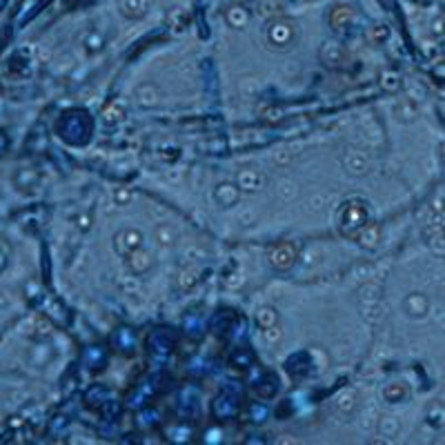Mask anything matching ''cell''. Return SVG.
I'll return each instance as SVG.
<instances>
[{
	"instance_id": "3",
	"label": "cell",
	"mask_w": 445,
	"mask_h": 445,
	"mask_svg": "<svg viewBox=\"0 0 445 445\" xmlns=\"http://www.w3.org/2000/svg\"><path fill=\"white\" fill-rule=\"evenodd\" d=\"M367 222H369V208L363 198H349L339 212V230L345 238L354 240Z\"/></svg>"
},
{
	"instance_id": "28",
	"label": "cell",
	"mask_w": 445,
	"mask_h": 445,
	"mask_svg": "<svg viewBox=\"0 0 445 445\" xmlns=\"http://www.w3.org/2000/svg\"><path fill=\"white\" fill-rule=\"evenodd\" d=\"M387 39V29L385 27H372L369 29V41L372 43H383Z\"/></svg>"
},
{
	"instance_id": "16",
	"label": "cell",
	"mask_w": 445,
	"mask_h": 445,
	"mask_svg": "<svg viewBox=\"0 0 445 445\" xmlns=\"http://www.w3.org/2000/svg\"><path fill=\"white\" fill-rule=\"evenodd\" d=\"M225 21L234 29H243V27L250 25V11L245 7H240V5H234L225 11Z\"/></svg>"
},
{
	"instance_id": "4",
	"label": "cell",
	"mask_w": 445,
	"mask_h": 445,
	"mask_svg": "<svg viewBox=\"0 0 445 445\" xmlns=\"http://www.w3.org/2000/svg\"><path fill=\"white\" fill-rule=\"evenodd\" d=\"M296 258H299V250L292 243V240H281V243H274L267 250V261L274 270L278 272H287L294 267Z\"/></svg>"
},
{
	"instance_id": "27",
	"label": "cell",
	"mask_w": 445,
	"mask_h": 445,
	"mask_svg": "<svg viewBox=\"0 0 445 445\" xmlns=\"http://www.w3.org/2000/svg\"><path fill=\"white\" fill-rule=\"evenodd\" d=\"M379 428H381V432H383L385 436H389V434H394V430H399V423L394 425L392 419L385 416V419H381V425H379Z\"/></svg>"
},
{
	"instance_id": "5",
	"label": "cell",
	"mask_w": 445,
	"mask_h": 445,
	"mask_svg": "<svg viewBox=\"0 0 445 445\" xmlns=\"http://www.w3.org/2000/svg\"><path fill=\"white\" fill-rule=\"evenodd\" d=\"M143 247V234L136 227H127L114 234V250L121 256L132 254L134 250Z\"/></svg>"
},
{
	"instance_id": "8",
	"label": "cell",
	"mask_w": 445,
	"mask_h": 445,
	"mask_svg": "<svg viewBox=\"0 0 445 445\" xmlns=\"http://www.w3.org/2000/svg\"><path fill=\"white\" fill-rule=\"evenodd\" d=\"M236 185L245 192H258L265 188V174L256 167H245L236 174Z\"/></svg>"
},
{
	"instance_id": "9",
	"label": "cell",
	"mask_w": 445,
	"mask_h": 445,
	"mask_svg": "<svg viewBox=\"0 0 445 445\" xmlns=\"http://www.w3.org/2000/svg\"><path fill=\"white\" fill-rule=\"evenodd\" d=\"M214 198H216V203H218L220 208L230 210V208L236 205L238 198H240V188H238L236 183H220V185H216Z\"/></svg>"
},
{
	"instance_id": "6",
	"label": "cell",
	"mask_w": 445,
	"mask_h": 445,
	"mask_svg": "<svg viewBox=\"0 0 445 445\" xmlns=\"http://www.w3.org/2000/svg\"><path fill=\"white\" fill-rule=\"evenodd\" d=\"M125 265H127L129 274L136 276V278H140L143 274H147V272H150V270L154 267V256H152V252H147V250L138 247V250H134L132 254H127V256H125Z\"/></svg>"
},
{
	"instance_id": "1",
	"label": "cell",
	"mask_w": 445,
	"mask_h": 445,
	"mask_svg": "<svg viewBox=\"0 0 445 445\" xmlns=\"http://www.w3.org/2000/svg\"><path fill=\"white\" fill-rule=\"evenodd\" d=\"M56 132L69 145H85L91 134V118L83 109H69L56 123Z\"/></svg>"
},
{
	"instance_id": "13",
	"label": "cell",
	"mask_w": 445,
	"mask_h": 445,
	"mask_svg": "<svg viewBox=\"0 0 445 445\" xmlns=\"http://www.w3.org/2000/svg\"><path fill=\"white\" fill-rule=\"evenodd\" d=\"M343 165H345V170L352 174V176H361L367 172V167H369V160L363 152H357V150H352L345 154L343 158Z\"/></svg>"
},
{
	"instance_id": "11",
	"label": "cell",
	"mask_w": 445,
	"mask_h": 445,
	"mask_svg": "<svg viewBox=\"0 0 445 445\" xmlns=\"http://www.w3.org/2000/svg\"><path fill=\"white\" fill-rule=\"evenodd\" d=\"M134 98L138 101L140 107H147V109H152L160 103V91L154 83H143L136 87V94Z\"/></svg>"
},
{
	"instance_id": "26",
	"label": "cell",
	"mask_w": 445,
	"mask_h": 445,
	"mask_svg": "<svg viewBox=\"0 0 445 445\" xmlns=\"http://www.w3.org/2000/svg\"><path fill=\"white\" fill-rule=\"evenodd\" d=\"M381 85H383V89H387V91H394V89H399V76L397 73H392V71H387V73H383V81H381Z\"/></svg>"
},
{
	"instance_id": "23",
	"label": "cell",
	"mask_w": 445,
	"mask_h": 445,
	"mask_svg": "<svg viewBox=\"0 0 445 445\" xmlns=\"http://www.w3.org/2000/svg\"><path fill=\"white\" fill-rule=\"evenodd\" d=\"M394 114H397L401 121H405V123H407V121H412V118L416 116V107H414L410 101H401V103L394 107Z\"/></svg>"
},
{
	"instance_id": "10",
	"label": "cell",
	"mask_w": 445,
	"mask_h": 445,
	"mask_svg": "<svg viewBox=\"0 0 445 445\" xmlns=\"http://www.w3.org/2000/svg\"><path fill=\"white\" fill-rule=\"evenodd\" d=\"M357 243L363 247V250H377L379 247V240H381V225L379 222H372L369 220L367 225L357 234Z\"/></svg>"
},
{
	"instance_id": "12",
	"label": "cell",
	"mask_w": 445,
	"mask_h": 445,
	"mask_svg": "<svg viewBox=\"0 0 445 445\" xmlns=\"http://www.w3.org/2000/svg\"><path fill=\"white\" fill-rule=\"evenodd\" d=\"M152 7V0H121V11L129 21H138Z\"/></svg>"
},
{
	"instance_id": "20",
	"label": "cell",
	"mask_w": 445,
	"mask_h": 445,
	"mask_svg": "<svg viewBox=\"0 0 445 445\" xmlns=\"http://www.w3.org/2000/svg\"><path fill=\"white\" fill-rule=\"evenodd\" d=\"M196 283H198V270H194V267H185V270H180V274H178V278H176V287H178V290L190 292Z\"/></svg>"
},
{
	"instance_id": "2",
	"label": "cell",
	"mask_w": 445,
	"mask_h": 445,
	"mask_svg": "<svg viewBox=\"0 0 445 445\" xmlns=\"http://www.w3.org/2000/svg\"><path fill=\"white\" fill-rule=\"evenodd\" d=\"M296 41H299V27H296L294 21L283 16L270 18V23L265 27V43L272 51L285 53L296 45Z\"/></svg>"
},
{
	"instance_id": "17",
	"label": "cell",
	"mask_w": 445,
	"mask_h": 445,
	"mask_svg": "<svg viewBox=\"0 0 445 445\" xmlns=\"http://www.w3.org/2000/svg\"><path fill=\"white\" fill-rule=\"evenodd\" d=\"M405 312L410 314V317H423V314L428 312V299L421 294H410L405 299Z\"/></svg>"
},
{
	"instance_id": "7",
	"label": "cell",
	"mask_w": 445,
	"mask_h": 445,
	"mask_svg": "<svg viewBox=\"0 0 445 445\" xmlns=\"http://www.w3.org/2000/svg\"><path fill=\"white\" fill-rule=\"evenodd\" d=\"M321 61L329 67V69H341L347 65V51L343 49V45H339L337 41H329L321 47L319 51Z\"/></svg>"
},
{
	"instance_id": "21",
	"label": "cell",
	"mask_w": 445,
	"mask_h": 445,
	"mask_svg": "<svg viewBox=\"0 0 445 445\" xmlns=\"http://www.w3.org/2000/svg\"><path fill=\"white\" fill-rule=\"evenodd\" d=\"M256 323H258V327H272V325H278V312L274 310V307H270V305H265V307H258V312H256Z\"/></svg>"
},
{
	"instance_id": "30",
	"label": "cell",
	"mask_w": 445,
	"mask_h": 445,
	"mask_svg": "<svg viewBox=\"0 0 445 445\" xmlns=\"http://www.w3.org/2000/svg\"><path fill=\"white\" fill-rule=\"evenodd\" d=\"M7 145H9V140H7V136L0 132V156L5 154V150H7Z\"/></svg>"
},
{
	"instance_id": "22",
	"label": "cell",
	"mask_w": 445,
	"mask_h": 445,
	"mask_svg": "<svg viewBox=\"0 0 445 445\" xmlns=\"http://www.w3.org/2000/svg\"><path fill=\"white\" fill-rule=\"evenodd\" d=\"M281 11H283V5L278 3V0H261V3H258V14L265 18H276Z\"/></svg>"
},
{
	"instance_id": "18",
	"label": "cell",
	"mask_w": 445,
	"mask_h": 445,
	"mask_svg": "<svg viewBox=\"0 0 445 445\" xmlns=\"http://www.w3.org/2000/svg\"><path fill=\"white\" fill-rule=\"evenodd\" d=\"M357 394L354 392H352V389H343V392L337 397V410L341 412V414H352V412H354L357 410Z\"/></svg>"
},
{
	"instance_id": "14",
	"label": "cell",
	"mask_w": 445,
	"mask_h": 445,
	"mask_svg": "<svg viewBox=\"0 0 445 445\" xmlns=\"http://www.w3.org/2000/svg\"><path fill=\"white\" fill-rule=\"evenodd\" d=\"M352 21H354V11L349 7H334L332 14H329V25L334 31H345Z\"/></svg>"
},
{
	"instance_id": "29",
	"label": "cell",
	"mask_w": 445,
	"mask_h": 445,
	"mask_svg": "<svg viewBox=\"0 0 445 445\" xmlns=\"http://www.w3.org/2000/svg\"><path fill=\"white\" fill-rule=\"evenodd\" d=\"M116 203L118 205H125V203H129L132 200V192H127V190H116Z\"/></svg>"
},
{
	"instance_id": "31",
	"label": "cell",
	"mask_w": 445,
	"mask_h": 445,
	"mask_svg": "<svg viewBox=\"0 0 445 445\" xmlns=\"http://www.w3.org/2000/svg\"><path fill=\"white\" fill-rule=\"evenodd\" d=\"M5 3H7V0H0V9H3V7H5Z\"/></svg>"
},
{
	"instance_id": "32",
	"label": "cell",
	"mask_w": 445,
	"mask_h": 445,
	"mask_svg": "<svg viewBox=\"0 0 445 445\" xmlns=\"http://www.w3.org/2000/svg\"><path fill=\"white\" fill-rule=\"evenodd\" d=\"M0 265H3V261H0Z\"/></svg>"
},
{
	"instance_id": "24",
	"label": "cell",
	"mask_w": 445,
	"mask_h": 445,
	"mask_svg": "<svg viewBox=\"0 0 445 445\" xmlns=\"http://www.w3.org/2000/svg\"><path fill=\"white\" fill-rule=\"evenodd\" d=\"M123 116H125V111H123V107H121L118 103H111V105L105 109V121H107V123H118Z\"/></svg>"
},
{
	"instance_id": "19",
	"label": "cell",
	"mask_w": 445,
	"mask_h": 445,
	"mask_svg": "<svg viewBox=\"0 0 445 445\" xmlns=\"http://www.w3.org/2000/svg\"><path fill=\"white\" fill-rule=\"evenodd\" d=\"M156 240L163 247H170L178 240V232L174 230V225H170V222H160V225L156 227Z\"/></svg>"
},
{
	"instance_id": "15",
	"label": "cell",
	"mask_w": 445,
	"mask_h": 445,
	"mask_svg": "<svg viewBox=\"0 0 445 445\" xmlns=\"http://www.w3.org/2000/svg\"><path fill=\"white\" fill-rule=\"evenodd\" d=\"M407 394H410V389H407V385L403 381H394V383H387L383 387V399L387 403H403L407 399Z\"/></svg>"
},
{
	"instance_id": "25",
	"label": "cell",
	"mask_w": 445,
	"mask_h": 445,
	"mask_svg": "<svg viewBox=\"0 0 445 445\" xmlns=\"http://www.w3.org/2000/svg\"><path fill=\"white\" fill-rule=\"evenodd\" d=\"M263 337H265V341H267V343H278V341L283 339V329L278 327V325L265 327V329H263Z\"/></svg>"
}]
</instances>
